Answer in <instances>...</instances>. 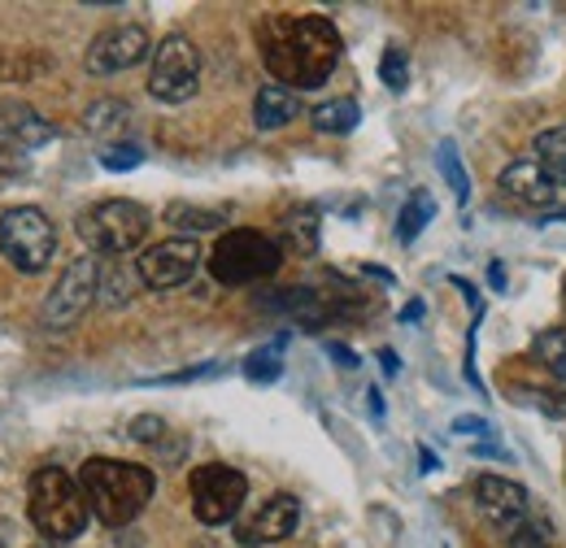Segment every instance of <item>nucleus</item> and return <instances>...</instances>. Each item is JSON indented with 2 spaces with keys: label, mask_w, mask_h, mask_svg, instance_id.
Instances as JSON below:
<instances>
[{
  "label": "nucleus",
  "mask_w": 566,
  "mask_h": 548,
  "mask_svg": "<svg viewBox=\"0 0 566 548\" xmlns=\"http://www.w3.org/2000/svg\"><path fill=\"white\" fill-rule=\"evenodd\" d=\"M78 487L87 496V509L105 527H127L144 514V505L157 492V475L140 462H118V457H87L78 471Z\"/></svg>",
  "instance_id": "obj_2"
},
{
  "label": "nucleus",
  "mask_w": 566,
  "mask_h": 548,
  "mask_svg": "<svg viewBox=\"0 0 566 548\" xmlns=\"http://www.w3.org/2000/svg\"><path fill=\"white\" fill-rule=\"evenodd\" d=\"M440 175H444V183H449V192L458 197V205H467L471 201V179H467V170H462V157H458V144L453 139H440Z\"/></svg>",
  "instance_id": "obj_23"
},
{
  "label": "nucleus",
  "mask_w": 566,
  "mask_h": 548,
  "mask_svg": "<svg viewBox=\"0 0 566 548\" xmlns=\"http://www.w3.org/2000/svg\"><path fill=\"white\" fill-rule=\"evenodd\" d=\"M222 222H227V213H222V209L184 205V201H175V205H166V226H175V231H184L188 240H192V235H201V231H218Z\"/></svg>",
  "instance_id": "obj_19"
},
{
  "label": "nucleus",
  "mask_w": 566,
  "mask_h": 548,
  "mask_svg": "<svg viewBox=\"0 0 566 548\" xmlns=\"http://www.w3.org/2000/svg\"><path fill=\"white\" fill-rule=\"evenodd\" d=\"M0 127L9 131V136L18 139L27 152L31 148H40V144H49V139L57 136L53 131V123H44L27 101H0Z\"/></svg>",
  "instance_id": "obj_15"
},
{
  "label": "nucleus",
  "mask_w": 566,
  "mask_h": 548,
  "mask_svg": "<svg viewBox=\"0 0 566 548\" xmlns=\"http://www.w3.org/2000/svg\"><path fill=\"white\" fill-rule=\"evenodd\" d=\"M489 278H493V287H505V271H501V266H493V271H489Z\"/></svg>",
  "instance_id": "obj_39"
},
{
  "label": "nucleus",
  "mask_w": 566,
  "mask_h": 548,
  "mask_svg": "<svg viewBox=\"0 0 566 548\" xmlns=\"http://www.w3.org/2000/svg\"><path fill=\"white\" fill-rule=\"evenodd\" d=\"M475 505L496 527H518L527 518V487L501 475H480L475 479Z\"/></svg>",
  "instance_id": "obj_14"
},
{
  "label": "nucleus",
  "mask_w": 566,
  "mask_h": 548,
  "mask_svg": "<svg viewBox=\"0 0 566 548\" xmlns=\"http://www.w3.org/2000/svg\"><path fill=\"white\" fill-rule=\"evenodd\" d=\"M532 352L545 361V370H549L554 379H563L566 383V327H549V331H541V336L532 340Z\"/></svg>",
  "instance_id": "obj_24"
},
{
  "label": "nucleus",
  "mask_w": 566,
  "mask_h": 548,
  "mask_svg": "<svg viewBox=\"0 0 566 548\" xmlns=\"http://www.w3.org/2000/svg\"><path fill=\"white\" fill-rule=\"evenodd\" d=\"M431 218H436V201H431V192L415 188V192L406 197L401 218H397V240H401V244H415V240H419V231H423Z\"/></svg>",
  "instance_id": "obj_21"
},
{
  "label": "nucleus",
  "mask_w": 566,
  "mask_h": 548,
  "mask_svg": "<svg viewBox=\"0 0 566 548\" xmlns=\"http://www.w3.org/2000/svg\"><path fill=\"white\" fill-rule=\"evenodd\" d=\"M453 431L458 435H493V426L484 418H453Z\"/></svg>",
  "instance_id": "obj_34"
},
{
  "label": "nucleus",
  "mask_w": 566,
  "mask_h": 548,
  "mask_svg": "<svg viewBox=\"0 0 566 548\" xmlns=\"http://www.w3.org/2000/svg\"><path fill=\"white\" fill-rule=\"evenodd\" d=\"M283 340L287 336H280L275 344H266V348H258V352H249L244 357V379L249 383H275L283 375Z\"/></svg>",
  "instance_id": "obj_22"
},
{
  "label": "nucleus",
  "mask_w": 566,
  "mask_h": 548,
  "mask_svg": "<svg viewBox=\"0 0 566 548\" xmlns=\"http://www.w3.org/2000/svg\"><path fill=\"white\" fill-rule=\"evenodd\" d=\"M532 157H541L558 179L566 183V127H549L532 139Z\"/></svg>",
  "instance_id": "obj_25"
},
{
  "label": "nucleus",
  "mask_w": 566,
  "mask_h": 548,
  "mask_svg": "<svg viewBox=\"0 0 566 548\" xmlns=\"http://www.w3.org/2000/svg\"><path fill=\"white\" fill-rule=\"evenodd\" d=\"M188 492H192V514L201 527H222L240 518V505L249 496V479L235 466L222 462H206L188 475Z\"/></svg>",
  "instance_id": "obj_8"
},
{
  "label": "nucleus",
  "mask_w": 566,
  "mask_h": 548,
  "mask_svg": "<svg viewBox=\"0 0 566 548\" xmlns=\"http://www.w3.org/2000/svg\"><path fill=\"white\" fill-rule=\"evenodd\" d=\"M423 318V301H410L406 309H401V323H419Z\"/></svg>",
  "instance_id": "obj_36"
},
{
  "label": "nucleus",
  "mask_w": 566,
  "mask_h": 548,
  "mask_svg": "<svg viewBox=\"0 0 566 548\" xmlns=\"http://www.w3.org/2000/svg\"><path fill=\"white\" fill-rule=\"evenodd\" d=\"M554 545V527L545 518H523L514 531H510V548H549Z\"/></svg>",
  "instance_id": "obj_26"
},
{
  "label": "nucleus",
  "mask_w": 566,
  "mask_h": 548,
  "mask_svg": "<svg viewBox=\"0 0 566 548\" xmlns=\"http://www.w3.org/2000/svg\"><path fill=\"white\" fill-rule=\"evenodd\" d=\"M296 114H301V101H296V92L283 87V83H266V87L258 92V101H253V123H258V131H280Z\"/></svg>",
  "instance_id": "obj_16"
},
{
  "label": "nucleus",
  "mask_w": 566,
  "mask_h": 548,
  "mask_svg": "<svg viewBox=\"0 0 566 548\" xmlns=\"http://www.w3.org/2000/svg\"><path fill=\"white\" fill-rule=\"evenodd\" d=\"M201 244L188 240V235H175V240H161L153 249H144L140 262H136V274H140L144 287L153 292H170V287H184L192 274L201 271Z\"/></svg>",
  "instance_id": "obj_11"
},
{
  "label": "nucleus",
  "mask_w": 566,
  "mask_h": 548,
  "mask_svg": "<svg viewBox=\"0 0 566 548\" xmlns=\"http://www.w3.org/2000/svg\"><path fill=\"white\" fill-rule=\"evenodd\" d=\"M35 548H66V545H53V540H40Z\"/></svg>",
  "instance_id": "obj_40"
},
{
  "label": "nucleus",
  "mask_w": 566,
  "mask_h": 548,
  "mask_svg": "<svg viewBox=\"0 0 566 548\" xmlns=\"http://www.w3.org/2000/svg\"><path fill=\"white\" fill-rule=\"evenodd\" d=\"M144 57H153V40H148V31H144L140 22H118V27H109V31H101L92 44H87V53H83V66L87 74H123V70L140 66Z\"/></svg>",
  "instance_id": "obj_12"
},
{
  "label": "nucleus",
  "mask_w": 566,
  "mask_h": 548,
  "mask_svg": "<svg viewBox=\"0 0 566 548\" xmlns=\"http://www.w3.org/2000/svg\"><path fill=\"white\" fill-rule=\"evenodd\" d=\"M101 296V262L96 257H74L66 271L57 274L53 292L40 305V323L49 331H71L74 323L92 309V301Z\"/></svg>",
  "instance_id": "obj_9"
},
{
  "label": "nucleus",
  "mask_w": 566,
  "mask_h": 548,
  "mask_svg": "<svg viewBox=\"0 0 566 548\" xmlns=\"http://www.w3.org/2000/svg\"><path fill=\"white\" fill-rule=\"evenodd\" d=\"M0 548H4V540H0Z\"/></svg>",
  "instance_id": "obj_42"
},
{
  "label": "nucleus",
  "mask_w": 566,
  "mask_h": 548,
  "mask_svg": "<svg viewBox=\"0 0 566 548\" xmlns=\"http://www.w3.org/2000/svg\"><path fill=\"white\" fill-rule=\"evenodd\" d=\"M496 188H501L505 201L532 209V213H545V218L566 213V183L541 161V157H514V161L501 170Z\"/></svg>",
  "instance_id": "obj_10"
},
{
  "label": "nucleus",
  "mask_w": 566,
  "mask_h": 548,
  "mask_svg": "<svg viewBox=\"0 0 566 548\" xmlns=\"http://www.w3.org/2000/svg\"><path fill=\"white\" fill-rule=\"evenodd\" d=\"M262 62L283 87H323L340 62L345 44L332 18L323 13H271L258 27Z\"/></svg>",
  "instance_id": "obj_1"
},
{
  "label": "nucleus",
  "mask_w": 566,
  "mask_h": 548,
  "mask_svg": "<svg viewBox=\"0 0 566 548\" xmlns=\"http://www.w3.org/2000/svg\"><path fill=\"white\" fill-rule=\"evenodd\" d=\"M379 78L388 92H406L410 83V57L401 49H384V62H379Z\"/></svg>",
  "instance_id": "obj_27"
},
{
  "label": "nucleus",
  "mask_w": 566,
  "mask_h": 548,
  "mask_svg": "<svg viewBox=\"0 0 566 548\" xmlns=\"http://www.w3.org/2000/svg\"><path fill=\"white\" fill-rule=\"evenodd\" d=\"M379 361H384V370H388V375H397V370H401V361H397V352H392V348H384V352H379Z\"/></svg>",
  "instance_id": "obj_37"
},
{
  "label": "nucleus",
  "mask_w": 566,
  "mask_h": 548,
  "mask_svg": "<svg viewBox=\"0 0 566 548\" xmlns=\"http://www.w3.org/2000/svg\"><path fill=\"white\" fill-rule=\"evenodd\" d=\"M523 397L536 401V410L545 418H566V392H536V388H523Z\"/></svg>",
  "instance_id": "obj_33"
},
{
  "label": "nucleus",
  "mask_w": 566,
  "mask_h": 548,
  "mask_svg": "<svg viewBox=\"0 0 566 548\" xmlns=\"http://www.w3.org/2000/svg\"><path fill=\"white\" fill-rule=\"evenodd\" d=\"M127 431H132V440H140V444H161V440H166V422H161L157 413H144V418H136Z\"/></svg>",
  "instance_id": "obj_30"
},
{
  "label": "nucleus",
  "mask_w": 566,
  "mask_h": 548,
  "mask_svg": "<svg viewBox=\"0 0 566 548\" xmlns=\"http://www.w3.org/2000/svg\"><path fill=\"white\" fill-rule=\"evenodd\" d=\"M140 161H144V152L136 144H105V148H101V166H105V170H136Z\"/></svg>",
  "instance_id": "obj_29"
},
{
  "label": "nucleus",
  "mask_w": 566,
  "mask_h": 548,
  "mask_svg": "<svg viewBox=\"0 0 566 548\" xmlns=\"http://www.w3.org/2000/svg\"><path fill=\"white\" fill-rule=\"evenodd\" d=\"M327 357H332V361H340V366H345V370H357V366H361V357H357L354 348H345V344H327Z\"/></svg>",
  "instance_id": "obj_35"
},
{
  "label": "nucleus",
  "mask_w": 566,
  "mask_h": 548,
  "mask_svg": "<svg viewBox=\"0 0 566 548\" xmlns=\"http://www.w3.org/2000/svg\"><path fill=\"white\" fill-rule=\"evenodd\" d=\"M27 514L35 523V531L53 545H71L87 527V496L71 471L62 466H40L27 483Z\"/></svg>",
  "instance_id": "obj_3"
},
{
  "label": "nucleus",
  "mask_w": 566,
  "mask_h": 548,
  "mask_svg": "<svg viewBox=\"0 0 566 548\" xmlns=\"http://www.w3.org/2000/svg\"><path fill=\"white\" fill-rule=\"evenodd\" d=\"M201 87V53L188 35H166L153 49V66H148V92L161 105H184L192 101Z\"/></svg>",
  "instance_id": "obj_7"
},
{
  "label": "nucleus",
  "mask_w": 566,
  "mask_h": 548,
  "mask_svg": "<svg viewBox=\"0 0 566 548\" xmlns=\"http://www.w3.org/2000/svg\"><path fill=\"white\" fill-rule=\"evenodd\" d=\"M57 253V231L49 222V213L35 205H18L0 213V257L22 274L49 271Z\"/></svg>",
  "instance_id": "obj_6"
},
{
  "label": "nucleus",
  "mask_w": 566,
  "mask_h": 548,
  "mask_svg": "<svg viewBox=\"0 0 566 548\" xmlns=\"http://www.w3.org/2000/svg\"><path fill=\"white\" fill-rule=\"evenodd\" d=\"M127 123H132V105L127 101H96L87 114H83V127L92 131V136H118V131H127Z\"/></svg>",
  "instance_id": "obj_20"
},
{
  "label": "nucleus",
  "mask_w": 566,
  "mask_h": 548,
  "mask_svg": "<svg viewBox=\"0 0 566 548\" xmlns=\"http://www.w3.org/2000/svg\"><path fill=\"white\" fill-rule=\"evenodd\" d=\"M296 527H301V500L287 496V492H280V496L262 500L249 518L235 523V540H240L244 548L280 545V540H287Z\"/></svg>",
  "instance_id": "obj_13"
},
{
  "label": "nucleus",
  "mask_w": 566,
  "mask_h": 548,
  "mask_svg": "<svg viewBox=\"0 0 566 548\" xmlns=\"http://www.w3.org/2000/svg\"><path fill=\"white\" fill-rule=\"evenodd\" d=\"M283 244H287L292 253L310 257V253L318 249V209L314 205L292 209V213L283 218Z\"/></svg>",
  "instance_id": "obj_17"
},
{
  "label": "nucleus",
  "mask_w": 566,
  "mask_h": 548,
  "mask_svg": "<svg viewBox=\"0 0 566 548\" xmlns=\"http://www.w3.org/2000/svg\"><path fill=\"white\" fill-rule=\"evenodd\" d=\"M283 266V249L253 231V226H235V231H222V240L213 244L210 253V274L227 287H244V283H258V278H271Z\"/></svg>",
  "instance_id": "obj_5"
},
{
  "label": "nucleus",
  "mask_w": 566,
  "mask_h": 548,
  "mask_svg": "<svg viewBox=\"0 0 566 548\" xmlns=\"http://www.w3.org/2000/svg\"><path fill=\"white\" fill-rule=\"evenodd\" d=\"M366 401H370V410H375V413H384V401H379V392H375V388L366 392Z\"/></svg>",
  "instance_id": "obj_38"
},
{
  "label": "nucleus",
  "mask_w": 566,
  "mask_h": 548,
  "mask_svg": "<svg viewBox=\"0 0 566 548\" xmlns=\"http://www.w3.org/2000/svg\"><path fill=\"white\" fill-rule=\"evenodd\" d=\"M314 127L323 131V136H349L357 123H361V109H357V101L349 96H340V101H323V105H314Z\"/></svg>",
  "instance_id": "obj_18"
},
{
  "label": "nucleus",
  "mask_w": 566,
  "mask_h": 548,
  "mask_svg": "<svg viewBox=\"0 0 566 548\" xmlns=\"http://www.w3.org/2000/svg\"><path fill=\"white\" fill-rule=\"evenodd\" d=\"M563 296H566V283H563Z\"/></svg>",
  "instance_id": "obj_41"
},
{
  "label": "nucleus",
  "mask_w": 566,
  "mask_h": 548,
  "mask_svg": "<svg viewBox=\"0 0 566 548\" xmlns=\"http://www.w3.org/2000/svg\"><path fill=\"white\" fill-rule=\"evenodd\" d=\"M27 166H31V161H27V148L0 127V175L13 179V175H27Z\"/></svg>",
  "instance_id": "obj_28"
},
{
  "label": "nucleus",
  "mask_w": 566,
  "mask_h": 548,
  "mask_svg": "<svg viewBox=\"0 0 566 548\" xmlns=\"http://www.w3.org/2000/svg\"><path fill=\"white\" fill-rule=\"evenodd\" d=\"M218 366H192V370H179V375H161V379H140L144 388H175V383H197V379H210Z\"/></svg>",
  "instance_id": "obj_32"
},
{
  "label": "nucleus",
  "mask_w": 566,
  "mask_h": 548,
  "mask_svg": "<svg viewBox=\"0 0 566 548\" xmlns=\"http://www.w3.org/2000/svg\"><path fill=\"white\" fill-rule=\"evenodd\" d=\"M140 283V274H127L123 266L109 274V287H105V301L109 305H123V301H132V287Z\"/></svg>",
  "instance_id": "obj_31"
},
{
  "label": "nucleus",
  "mask_w": 566,
  "mask_h": 548,
  "mask_svg": "<svg viewBox=\"0 0 566 548\" xmlns=\"http://www.w3.org/2000/svg\"><path fill=\"white\" fill-rule=\"evenodd\" d=\"M148 226H153V213L140 201H123V197L118 201H96L74 222L78 240L101 257H123V253L140 249L148 240Z\"/></svg>",
  "instance_id": "obj_4"
}]
</instances>
